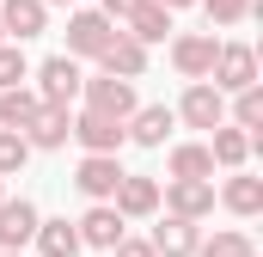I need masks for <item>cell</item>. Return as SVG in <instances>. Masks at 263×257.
Listing matches in <instances>:
<instances>
[{
  "label": "cell",
  "instance_id": "1",
  "mask_svg": "<svg viewBox=\"0 0 263 257\" xmlns=\"http://www.w3.org/2000/svg\"><path fill=\"white\" fill-rule=\"evenodd\" d=\"M80 86H86V67L73 62V56H49V62H37V98L49 104V111H73L80 104Z\"/></svg>",
  "mask_w": 263,
  "mask_h": 257
},
{
  "label": "cell",
  "instance_id": "2",
  "mask_svg": "<svg viewBox=\"0 0 263 257\" xmlns=\"http://www.w3.org/2000/svg\"><path fill=\"white\" fill-rule=\"evenodd\" d=\"M80 111H98V117H110V123H129L135 111H141V98H135V86H129V80L92 74V80L80 86Z\"/></svg>",
  "mask_w": 263,
  "mask_h": 257
},
{
  "label": "cell",
  "instance_id": "3",
  "mask_svg": "<svg viewBox=\"0 0 263 257\" xmlns=\"http://www.w3.org/2000/svg\"><path fill=\"white\" fill-rule=\"evenodd\" d=\"M110 37H117V25H110L98 6L67 12V56H73V62H98V56L110 49Z\"/></svg>",
  "mask_w": 263,
  "mask_h": 257
},
{
  "label": "cell",
  "instance_id": "4",
  "mask_svg": "<svg viewBox=\"0 0 263 257\" xmlns=\"http://www.w3.org/2000/svg\"><path fill=\"white\" fill-rule=\"evenodd\" d=\"M208 86H214L220 98H233V92L257 86V49H251V43H220V56H214V74H208Z\"/></svg>",
  "mask_w": 263,
  "mask_h": 257
},
{
  "label": "cell",
  "instance_id": "5",
  "mask_svg": "<svg viewBox=\"0 0 263 257\" xmlns=\"http://www.w3.org/2000/svg\"><path fill=\"white\" fill-rule=\"evenodd\" d=\"M123 178H129V172H123V159H117V153H86V159L73 166V190L86 196V202H110Z\"/></svg>",
  "mask_w": 263,
  "mask_h": 257
},
{
  "label": "cell",
  "instance_id": "6",
  "mask_svg": "<svg viewBox=\"0 0 263 257\" xmlns=\"http://www.w3.org/2000/svg\"><path fill=\"white\" fill-rule=\"evenodd\" d=\"M172 117L184 128H208V135H214V128L227 123V98H220L208 80H196V86H184V98L172 104Z\"/></svg>",
  "mask_w": 263,
  "mask_h": 257
},
{
  "label": "cell",
  "instance_id": "7",
  "mask_svg": "<svg viewBox=\"0 0 263 257\" xmlns=\"http://www.w3.org/2000/svg\"><path fill=\"white\" fill-rule=\"evenodd\" d=\"M214 56H220V37H214V31H184V37H172V67H178L190 86L214 74Z\"/></svg>",
  "mask_w": 263,
  "mask_h": 257
},
{
  "label": "cell",
  "instance_id": "8",
  "mask_svg": "<svg viewBox=\"0 0 263 257\" xmlns=\"http://www.w3.org/2000/svg\"><path fill=\"white\" fill-rule=\"evenodd\" d=\"M73 233H80V245H92V251H117V245L129 239V221H123L110 202H92V208L73 221Z\"/></svg>",
  "mask_w": 263,
  "mask_h": 257
},
{
  "label": "cell",
  "instance_id": "9",
  "mask_svg": "<svg viewBox=\"0 0 263 257\" xmlns=\"http://www.w3.org/2000/svg\"><path fill=\"white\" fill-rule=\"evenodd\" d=\"M0 31H6V43H31V37H43L49 31V6L43 0H0Z\"/></svg>",
  "mask_w": 263,
  "mask_h": 257
},
{
  "label": "cell",
  "instance_id": "10",
  "mask_svg": "<svg viewBox=\"0 0 263 257\" xmlns=\"http://www.w3.org/2000/svg\"><path fill=\"white\" fill-rule=\"evenodd\" d=\"M37 202L31 196H6L0 202V251H25L31 239H37Z\"/></svg>",
  "mask_w": 263,
  "mask_h": 257
},
{
  "label": "cell",
  "instance_id": "11",
  "mask_svg": "<svg viewBox=\"0 0 263 257\" xmlns=\"http://www.w3.org/2000/svg\"><path fill=\"white\" fill-rule=\"evenodd\" d=\"M159 208L165 214H178V221H208L214 214V184H190V178H178V184H165L159 190Z\"/></svg>",
  "mask_w": 263,
  "mask_h": 257
},
{
  "label": "cell",
  "instance_id": "12",
  "mask_svg": "<svg viewBox=\"0 0 263 257\" xmlns=\"http://www.w3.org/2000/svg\"><path fill=\"white\" fill-rule=\"evenodd\" d=\"M73 141H80V153H123V123H110V117H98V111H73Z\"/></svg>",
  "mask_w": 263,
  "mask_h": 257
},
{
  "label": "cell",
  "instance_id": "13",
  "mask_svg": "<svg viewBox=\"0 0 263 257\" xmlns=\"http://www.w3.org/2000/svg\"><path fill=\"white\" fill-rule=\"evenodd\" d=\"M110 208H117L123 221H153V214H159V184L141 178V172H129V178L117 184V196H110Z\"/></svg>",
  "mask_w": 263,
  "mask_h": 257
},
{
  "label": "cell",
  "instance_id": "14",
  "mask_svg": "<svg viewBox=\"0 0 263 257\" xmlns=\"http://www.w3.org/2000/svg\"><path fill=\"white\" fill-rule=\"evenodd\" d=\"M67 141H73V111H49V104H43V111L31 117V128H25V147H31V153H55Z\"/></svg>",
  "mask_w": 263,
  "mask_h": 257
},
{
  "label": "cell",
  "instance_id": "15",
  "mask_svg": "<svg viewBox=\"0 0 263 257\" xmlns=\"http://www.w3.org/2000/svg\"><path fill=\"white\" fill-rule=\"evenodd\" d=\"M172 128H178L172 104H141L129 123H123V135H129L135 147H165V141H172Z\"/></svg>",
  "mask_w": 263,
  "mask_h": 257
},
{
  "label": "cell",
  "instance_id": "16",
  "mask_svg": "<svg viewBox=\"0 0 263 257\" xmlns=\"http://www.w3.org/2000/svg\"><path fill=\"white\" fill-rule=\"evenodd\" d=\"M153 257H196V245H202V227L196 221H178V214H165L159 227H153Z\"/></svg>",
  "mask_w": 263,
  "mask_h": 257
},
{
  "label": "cell",
  "instance_id": "17",
  "mask_svg": "<svg viewBox=\"0 0 263 257\" xmlns=\"http://www.w3.org/2000/svg\"><path fill=\"white\" fill-rule=\"evenodd\" d=\"M98 74H110V80H141V74H147V49H141V43H135V37H123V31H117V37H110V49H104V56H98Z\"/></svg>",
  "mask_w": 263,
  "mask_h": 257
},
{
  "label": "cell",
  "instance_id": "18",
  "mask_svg": "<svg viewBox=\"0 0 263 257\" xmlns=\"http://www.w3.org/2000/svg\"><path fill=\"white\" fill-rule=\"evenodd\" d=\"M165 184H178V178H190V184H214V159H208V141H178L172 147V159H165Z\"/></svg>",
  "mask_w": 263,
  "mask_h": 257
},
{
  "label": "cell",
  "instance_id": "19",
  "mask_svg": "<svg viewBox=\"0 0 263 257\" xmlns=\"http://www.w3.org/2000/svg\"><path fill=\"white\" fill-rule=\"evenodd\" d=\"M123 37H135L141 49H153V43H165L172 37V12L165 6H153V0H141L129 19H123Z\"/></svg>",
  "mask_w": 263,
  "mask_h": 257
},
{
  "label": "cell",
  "instance_id": "20",
  "mask_svg": "<svg viewBox=\"0 0 263 257\" xmlns=\"http://www.w3.org/2000/svg\"><path fill=\"white\" fill-rule=\"evenodd\" d=\"M251 147H257V141H251L245 128H233V123H220L214 135H208V159H214V166H227V172H245Z\"/></svg>",
  "mask_w": 263,
  "mask_h": 257
},
{
  "label": "cell",
  "instance_id": "21",
  "mask_svg": "<svg viewBox=\"0 0 263 257\" xmlns=\"http://www.w3.org/2000/svg\"><path fill=\"white\" fill-rule=\"evenodd\" d=\"M220 202L239 214V221H251V214H263V178H251V172H233L227 184H220Z\"/></svg>",
  "mask_w": 263,
  "mask_h": 257
},
{
  "label": "cell",
  "instance_id": "22",
  "mask_svg": "<svg viewBox=\"0 0 263 257\" xmlns=\"http://www.w3.org/2000/svg\"><path fill=\"white\" fill-rule=\"evenodd\" d=\"M37 257H80V233H73V221H37Z\"/></svg>",
  "mask_w": 263,
  "mask_h": 257
},
{
  "label": "cell",
  "instance_id": "23",
  "mask_svg": "<svg viewBox=\"0 0 263 257\" xmlns=\"http://www.w3.org/2000/svg\"><path fill=\"white\" fill-rule=\"evenodd\" d=\"M37 111H43V98H37L31 86H12V92H0V128H12V135H25Z\"/></svg>",
  "mask_w": 263,
  "mask_h": 257
},
{
  "label": "cell",
  "instance_id": "24",
  "mask_svg": "<svg viewBox=\"0 0 263 257\" xmlns=\"http://www.w3.org/2000/svg\"><path fill=\"white\" fill-rule=\"evenodd\" d=\"M227 123H233V128H245V135H257V128H263V86L233 92V104H227Z\"/></svg>",
  "mask_w": 263,
  "mask_h": 257
},
{
  "label": "cell",
  "instance_id": "25",
  "mask_svg": "<svg viewBox=\"0 0 263 257\" xmlns=\"http://www.w3.org/2000/svg\"><path fill=\"white\" fill-rule=\"evenodd\" d=\"M196 257H257V245H251V233L220 227V233H208V239L196 245Z\"/></svg>",
  "mask_w": 263,
  "mask_h": 257
},
{
  "label": "cell",
  "instance_id": "26",
  "mask_svg": "<svg viewBox=\"0 0 263 257\" xmlns=\"http://www.w3.org/2000/svg\"><path fill=\"white\" fill-rule=\"evenodd\" d=\"M25 159H31V147H25V135H12V128H0V184H6V178H18V172H25Z\"/></svg>",
  "mask_w": 263,
  "mask_h": 257
},
{
  "label": "cell",
  "instance_id": "27",
  "mask_svg": "<svg viewBox=\"0 0 263 257\" xmlns=\"http://www.w3.org/2000/svg\"><path fill=\"white\" fill-rule=\"evenodd\" d=\"M25 80H31L25 49H18V43H0V92H12V86H25Z\"/></svg>",
  "mask_w": 263,
  "mask_h": 257
},
{
  "label": "cell",
  "instance_id": "28",
  "mask_svg": "<svg viewBox=\"0 0 263 257\" xmlns=\"http://www.w3.org/2000/svg\"><path fill=\"white\" fill-rule=\"evenodd\" d=\"M196 6L208 12V25H239V19L257 12V0H196Z\"/></svg>",
  "mask_w": 263,
  "mask_h": 257
},
{
  "label": "cell",
  "instance_id": "29",
  "mask_svg": "<svg viewBox=\"0 0 263 257\" xmlns=\"http://www.w3.org/2000/svg\"><path fill=\"white\" fill-rule=\"evenodd\" d=\"M135 6H141V0H98V12H104V19H110L117 31H123V19H129Z\"/></svg>",
  "mask_w": 263,
  "mask_h": 257
},
{
  "label": "cell",
  "instance_id": "30",
  "mask_svg": "<svg viewBox=\"0 0 263 257\" xmlns=\"http://www.w3.org/2000/svg\"><path fill=\"white\" fill-rule=\"evenodd\" d=\"M110 257H153V245H147V239H123Z\"/></svg>",
  "mask_w": 263,
  "mask_h": 257
},
{
  "label": "cell",
  "instance_id": "31",
  "mask_svg": "<svg viewBox=\"0 0 263 257\" xmlns=\"http://www.w3.org/2000/svg\"><path fill=\"white\" fill-rule=\"evenodd\" d=\"M153 6H165V12H184V6H196V0H153Z\"/></svg>",
  "mask_w": 263,
  "mask_h": 257
},
{
  "label": "cell",
  "instance_id": "32",
  "mask_svg": "<svg viewBox=\"0 0 263 257\" xmlns=\"http://www.w3.org/2000/svg\"><path fill=\"white\" fill-rule=\"evenodd\" d=\"M43 6H73V0H43Z\"/></svg>",
  "mask_w": 263,
  "mask_h": 257
},
{
  "label": "cell",
  "instance_id": "33",
  "mask_svg": "<svg viewBox=\"0 0 263 257\" xmlns=\"http://www.w3.org/2000/svg\"><path fill=\"white\" fill-rule=\"evenodd\" d=\"M0 257H25V251H0Z\"/></svg>",
  "mask_w": 263,
  "mask_h": 257
},
{
  "label": "cell",
  "instance_id": "34",
  "mask_svg": "<svg viewBox=\"0 0 263 257\" xmlns=\"http://www.w3.org/2000/svg\"><path fill=\"white\" fill-rule=\"evenodd\" d=\"M0 202H6V184H0Z\"/></svg>",
  "mask_w": 263,
  "mask_h": 257
},
{
  "label": "cell",
  "instance_id": "35",
  "mask_svg": "<svg viewBox=\"0 0 263 257\" xmlns=\"http://www.w3.org/2000/svg\"><path fill=\"white\" fill-rule=\"evenodd\" d=\"M0 43H6V31H0Z\"/></svg>",
  "mask_w": 263,
  "mask_h": 257
}]
</instances>
